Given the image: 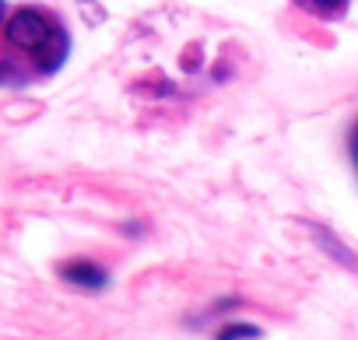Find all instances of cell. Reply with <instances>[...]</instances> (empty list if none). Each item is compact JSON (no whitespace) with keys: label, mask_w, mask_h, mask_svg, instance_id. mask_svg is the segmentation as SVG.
<instances>
[{"label":"cell","mask_w":358,"mask_h":340,"mask_svg":"<svg viewBox=\"0 0 358 340\" xmlns=\"http://www.w3.org/2000/svg\"><path fill=\"white\" fill-rule=\"evenodd\" d=\"M309 11H320V15H344V4H306Z\"/></svg>","instance_id":"8992f818"},{"label":"cell","mask_w":358,"mask_h":340,"mask_svg":"<svg viewBox=\"0 0 358 340\" xmlns=\"http://www.w3.org/2000/svg\"><path fill=\"white\" fill-rule=\"evenodd\" d=\"M313 232H316V239H320V246H323L327 253H334V256H337L341 263H348V267H358V256H355L351 249H344L337 235H330L327 228H313Z\"/></svg>","instance_id":"277c9868"},{"label":"cell","mask_w":358,"mask_h":340,"mask_svg":"<svg viewBox=\"0 0 358 340\" xmlns=\"http://www.w3.org/2000/svg\"><path fill=\"white\" fill-rule=\"evenodd\" d=\"M260 337V326H250V323H232V326H222V333L215 340H257Z\"/></svg>","instance_id":"5b68a950"},{"label":"cell","mask_w":358,"mask_h":340,"mask_svg":"<svg viewBox=\"0 0 358 340\" xmlns=\"http://www.w3.org/2000/svg\"><path fill=\"white\" fill-rule=\"evenodd\" d=\"M60 274H64V281H71L78 288H106L109 284V274L95 263H67Z\"/></svg>","instance_id":"3957f363"},{"label":"cell","mask_w":358,"mask_h":340,"mask_svg":"<svg viewBox=\"0 0 358 340\" xmlns=\"http://www.w3.org/2000/svg\"><path fill=\"white\" fill-rule=\"evenodd\" d=\"M67 50H71V39H67V32H64V29H53L50 43H46L39 53H36V64H39V71H46V74L60 71V64L67 60Z\"/></svg>","instance_id":"7a4b0ae2"},{"label":"cell","mask_w":358,"mask_h":340,"mask_svg":"<svg viewBox=\"0 0 358 340\" xmlns=\"http://www.w3.org/2000/svg\"><path fill=\"white\" fill-rule=\"evenodd\" d=\"M57 25H50V18L43 11H32V8H22L8 18V43L18 46V50H29V53H39L50 36H53Z\"/></svg>","instance_id":"6da1fadb"},{"label":"cell","mask_w":358,"mask_h":340,"mask_svg":"<svg viewBox=\"0 0 358 340\" xmlns=\"http://www.w3.org/2000/svg\"><path fill=\"white\" fill-rule=\"evenodd\" d=\"M0 22H4V4H0Z\"/></svg>","instance_id":"52a82bcc"}]
</instances>
